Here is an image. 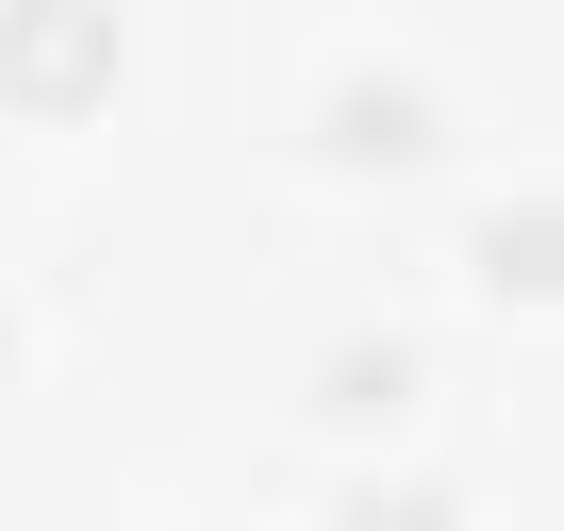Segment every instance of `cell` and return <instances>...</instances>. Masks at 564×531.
I'll use <instances>...</instances> for the list:
<instances>
[{
	"label": "cell",
	"mask_w": 564,
	"mask_h": 531,
	"mask_svg": "<svg viewBox=\"0 0 564 531\" xmlns=\"http://www.w3.org/2000/svg\"><path fill=\"white\" fill-rule=\"evenodd\" d=\"M117 84V0H0V100L18 117H84Z\"/></svg>",
	"instance_id": "1"
},
{
	"label": "cell",
	"mask_w": 564,
	"mask_h": 531,
	"mask_svg": "<svg viewBox=\"0 0 564 531\" xmlns=\"http://www.w3.org/2000/svg\"><path fill=\"white\" fill-rule=\"evenodd\" d=\"M316 133H333V150H366V166H399V150H432V84H415V67H366V84H333V100H316Z\"/></svg>",
	"instance_id": "2"
},
{
	"label": "cell",
	"mask_w": 564,
	"mask_h": 531,
	"mask_svg": "<svg viewBox=\"0 0 564 531\" xmlns=\"http://www.w3.org/2000/svg\"><path fill=\"white\" fill-rule=\"evenodd\" d=\"M316 399H333V415H366V432H382V415H399V399H415V349H382V333H366V349H333V366H316Z\"/></svg>",
	"instance_id": "3"
},
{
	"label": "cell",
	"mask_w": 564,
	"mask_h": 531,
	"mask_svg": "<svg viewBox=\"0 0 564 531\" xmlns=\"http://www.w3.org/2000/svg\"><path fill=\"white\" fill-rule=\"evenodd\" d=\"M481 249H498V283H514V300H547V199H498Z\"/></svg>",
	"instance_id": "4"
},
{
	"label": "cell",
	"mask_w": 564,
	"mask_h": 531,
	"mask_svg": "<svg viewBox=\"0 0 564 531\" xmlns=\"http://www.w3.org/2000/svg\"><path fill=\"white\" fill-rule=\"evenodd\" d=\"M349 531H465V514H448V481H382V498H349Z\"/></svg>",
	"instance_id": "5"
}]
</instances>
